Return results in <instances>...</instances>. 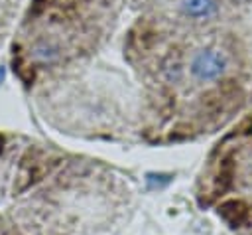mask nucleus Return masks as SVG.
<instances>
[{
  "label": "nucleus",
  "instance_id": "nucleus-3",
  "mask_svg": "<svg viewBox=\"0 0 252 235\" xmlns=\"http://www.w3.org/2000/svg\"><path fill=\"white\" fill-rule=\"evenodd\" d=\"M219 215L230 225V227H242L248 223V207L242 203V201H226L219 207Z\"/></svg>",
  "mask_w": 252,
  "mask_h": 235
},
{
  "label": "nucleus",
  "instance_id": "nucleus-5",
  "mask_svg": "<svg viewBox=\"0 0 252 235\" xmlns=\"http://www.w3.org/2000/svg\"><path fill=\"white\" fill-rule=\"evenodd\" d=\"M4 75H6V69H4V67H2V65H0V83H2V81H4Z\"/></svg>",
  "mask_w": 252,
  "mask_h": 235
},
{
  "label": "nucleus",
  "instance_id": "nucleus-4",
  "mask_svg": "<svg viewBox=\"0 0 252 235\" xmlns=\"http://www.w3.org/2000/svg\"><path fill=\"white\" fill-rule=\"evenodd\" d=\"M59 55H61V51H59V47L51 39H39V41H35L33 47H32V51H30V57L37 65H51V63H55L59 59Z\"/></svg>",
  "mask_w": 252,
  "mask_h": 235
},
{
  "label": "nucleus",
  "instance_id": "nucleus-1",
  "mask_svg": "<svg viewBox=\"0 0 252 235\" xmlns=\"http://www.w3.org/2000/svg\"><path fill=\"white\" fill-rule=\"evenodd\" d=\"M189 71L199 81H217L226 71V57L215 47L199 49L191 57Z\"/></svg>",
  "mask_w": 252,
  "mask_h": 235
},
{
  "label": "nucleus",
  "instance_id": "nucleus-6",
  "mask_svg": "<svg viewBox=\"0 0 252 235\" xmlns=\"http://www.w3.org/2000/svg\"><path fill=\"white\" fill-rule=\"evenodd\" d=\"M2 148H4V138L0 136V154H2Z\"/></svg>",
  "mask_w": 252,
  "mask_h": 235
},
{
  "label": "nucleus",
  "instance_id": "nucleus-2",
  "mask_svg": "<svg viewBox=\"0 0 252 235\" xmlns=\"http://www.w3.org/2000/svg\"><path fill=\"white\" fill-rule=\"evenodd\" d=\"M181 10L185 16L195 20H209L217 14V0H181Z\"/></svg>",
  "mask_w": 252,
  "mask_h": 235
}]
</instances>
